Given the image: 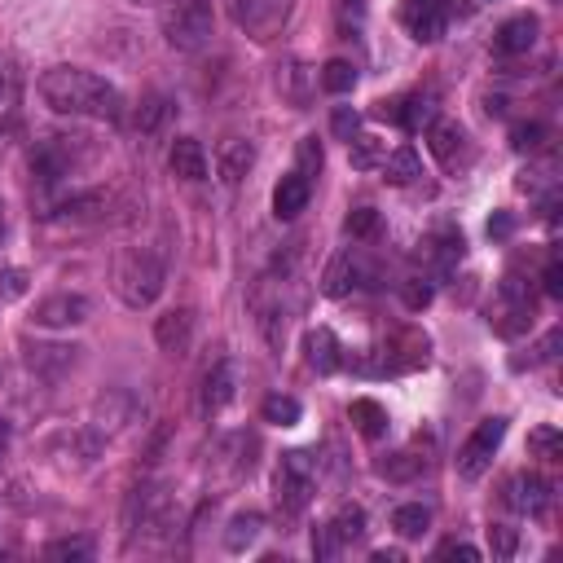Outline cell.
Instances as JSON below:
<instances>
[{
    "label": "cell",
    "instance_id": "obj_38",
    "mask_svg": "<svg viewBox=\"0 0 563 563\" xmlns=\"http://www.w3.org/2000/svg\"><path fill=\"white\" fill-rule=\"evenodd\" d=\"M489 546H493V555L498 559H515V550H520V533H515V528L493 524L489 528Z\"/></svg>",
    "mask_w": 563,
    "mask_h": 563
},
{
    "label": "cell",
    "instance_id": "obj_23",
    "mask_svg": "<svg viewBox=\"0 0 563 563\" xmlns=\"http://www.w3.org/2000/svg\"><path fill=\"white\" fill-rule=\"evenodd\" d=\"M352 423H357V432L366 440H379L388 432V410H383L379 401H370V396H361V401H352Z\"/></svg>",
    "mask_w": 563,
    "mask_h": 563
},
{
    "label": "cell",
    "instance_id": "obj_31",
    "mask_svg": "<svg viewBox=\"0 0 563 563\" xmlns=\"http://www.w3.org/2000/svg\"><path fill=\"white\" fill-rule=\"evenodd\" d=\"M168 115H172V102H168V97H163V93H154V97H146V102H141L137 128L150 137V132H159V128H163V119H168Z\"/></svg>",
    "mask_w": 563,
    "mask_h": 563
},
{
    "label": "cell",
    "instance_id": "obj_44",
    "mask_svg": "<svg viewBox=\"0 0 563 563\" xmlns=\"http://www.w3.org/2000/svg\"><path fill=\"white\" fill-rule=\"evenodd\" d=\"M401 295H405V308H414V313H418V308H427V304H432V286H427V282H405L401 286Z\"/></svg>",
    "mask_w": 563,
    "mask_h": 563
},
{
    "label": "cell",
    "instance_id": "obj_5",
    "mask_svg": "<svg viewBox=\"0 0 563 563\" xmlns=\"http://www.w3.org/2000/svg\"><path fill=\"white\" fill-rule=\"evenodd\" d=\"M502 440H506V418L502 414L476 423V432L462 440V449H458V476L462 480H480L484 471H489V462H493V454H498Z\"/></svg>",
    "mask_w": 563,
    "mask_h": 563
},
{
    "label": "cell",
    "instance_id": "obj_1",
    "mask_svg": "<svg viewBox=\"0 0 563 563\" xmlns=\"http://www.w3.org/2000/svg\"><path fill=\"white\" fill-rule=\"evenodd\" d=\"M40 97L58 115H80V119H102L119 124L124 119V93L110 80L84 71V66H53L40 75Z\"/></svg>",
    "mask_w": 563,
    "mask_h": 563
},
{
    "label": "cell",
    "instance_id": "obj_46",
    "mask_svg": "<svg viewBox=\"0 0 563 563\" xmlns=\"http://www.w3.org/2000/svg\"><path fill=\"white\" fill-rule=\"evenodd\" d=\"M542 286H546V295H555V300L563 295V264H559V260H550V264H546Z\"/></svg>",
    "mask_w": 563,
    "mask_h": 563
},
{
    "label": "cell",
    "instance_id": "obj_45",
    "mask_svg": "<svg viewBox=\"0 0 563 563\" xmlns=\"http://www.w3.org/2000/svg\"><path fill=\"white\" fill-rule=\"evenodd\" d=\"M436 559H462V563H480V550L467 546V542H445L436 546Z\"/></svg>",
    "mask_w": 563,
    "mask_h": 563
},
{
    "label": "cell",
    "instance_id": "obj_29",
    "mask_svg": "<svg viewBox=\"0 0 563 563\" xmlns=\"http://www.w3.org/2000/svg\"><path fill=\"white\" fill-rule=\"evenodd\" d=\"M260 414H264V423H273V427H295L304 410L295 396H269V401L260 405Z\"/></svg>",
    "mask_w": 563,
    "mask_h": 563
},
{
    "label": "cell",
    "instance_id": "obj_24",
    "mask_svg": "<svg viewBox=\"0 0 563 563\" xmlns=\"http://www.w3.org/2000/svg\"><path fill=\"white\" fill-rule=\"evenodd\" d=\"M392 528L405 537V542H414V537H423L427 528H432V511H427L423 502H405L392 511Z\"/></svg>",
    "mask_w": 563,
    "mask_h": 563
},
{
    "label": "cell",
    "instance_id": "obj_50",
    "mask_svg": "<svg viewBox=\"0 0 563 563\" xmlns=\"http://www.w3.org/2000/svg\"><path fill=\"white\" fill-rule=\"evenodd\" d=\"M5 449H9V423L0 418V458H5Z\"/></svg>",
    "mask_w": 563,
    "mask_h": 563
},
{
    "label": "cell",
    "instance_id": "obj_15",
    "mask_svg": "<svg viewBox=\"0 0 563 563\" xmlns=\"http://www.w3.org/2000/svg\"><path fill=\"white\" fill-rule=\"evenodd\" d=\"M357 278H361V260H357V251H339L335 260L326 264V273H322V295L326 300H344V295L357 286Z\"/></svg>",
    "mask_w": 563,
    "mask_h": 563
},
{
    "label": "cell",
    "instance_id": "obj_53",
    "mask_svg": "<svg viewBox=\"0 0 563 563\" xmlns=\"http://www.w3.org/2000/svg\"><path fill=\"white\" fill-rule=\"evenodd\" d=\"M0 229H5V216H0Z\"/></svg>",
    "mask_w": 563,
    "mask_h": 563
},
{
    "label": "cell",
    "instance_id": "obj_20",
    "mask_svg": "<svg viewBox=\"0 0 563 563\" xmlns=\"http://www.w3.org/2000/svg\"><path fill=\"white\" fill-rule=\"evenodd\" d=\"M251 168H256V146H251V141H225V146H220L216 172H220V181L225 185H238Z\"/></svg>",
    "mask_w": 563,
    "mask_h": 563
},
{
    "label": "cell",
    "instance_id": "obj_7",
    "mask_svg": "<svg viewBox=\"0 0 563 563\" xmlns=\"http://www.w3.org/2000/svg\"><path fill=\"white\" fill-rule=\"evenodd\" d=\"M172 520V502H168V493L159 489V484H141V489H132V498H128V533H146V537H159V533H168V524Z\"/></svg>",
    "mask_w": 563,
    "mask_h": 563
},
{
    "label": "cell",
    "instance_id": "obj_12",
    "mask_svg": "<svg viewBox=\"0 0 563 563\" xmlns=\"http://www.w3.org/2000/svg\"><path fill=\"white\" fill-rule=\"evenodd\" d=\"M427 141H432V154L440 159V168H458V163L471 159V141L454 119H436L432 132H427Z\"/></svg>",
    "mask_w": 563,
    "mask_h": 563
},
{
    "label": "cell",
    "instance_id": "obj_41",
    "mask_svg": "<svg viewBox=\"0 0 563 563\" xmlns=\"http://www.w3.org/2000/svg\"><path fill=\"white\" fill-rule=\"evenodd\" d=\"M528 445H533L542 458H550V462L559 458V432H555V427H537V432L528 436Z\"/></svg>",
    "mask_w": 563,
    "mask_h": 563
},
{
    "label": "cell",
    "instance_id": "obj_32",
    "mask_svg": "<svg viewBox=\"0 0 563 563\" xmlns=\"http://www.w3.org/2000/svg\"><path fill=\"white\" fill-rule=\"evenodd\" d=\"M308 80H313V75H308V66L291 62V66H286V75H282L278 84H282V93L291 97L295 106H304V102H308Z\"/></svg>",
    "mask_w": 563,
    "mask_h": 563
},
{
    "label": "cell",
    "instance_id": "obj_10",
    "mask_svg": "<svg viewBox=\"0 0 563 563\" xmlns=\"http://www.w3.org/2000/svg\"><path fill=\"white\" fill-rule=\"evenodd\" d=\"M88 313H93L88 295H80V291H58V295H44L31 317H36V326L62 330V326H80V322H88Z\"/></svg>",
    "mask_w": 563,
    "mask_h": 563
},
{
    "label": "cell",
    "instance_id": "obj_22",
    "mask_svg": "<svg viewBox=\"0 0 563 563\" xmlns=\"http://www.w3.org/2000/svg\"><path fill=\"white\" fill-rule=\"evenodd\" d=\"M260 533H264V515L260 511H238L225 528V550L229 555H247V550L260 542Z\"/></svg>",
    "mask_w": 563,
    "mask_h": 563
},
{
    "label": "cell",
    "instance_id": "obj_27",
    "mask_svg": "<svg viewBox=\"0 0 563 563\" xmlns=\"http://www.w3.org/2000/svg\"><path fill=\"white\" fill-rule=\"evenodd\" d=\"M317 84L326 88V93H352V88H357V66H352L348 58H330L322 71H317Z\"/></svg>",
    "mask_w": 563,
    "mask_h": 563
},
{
    "label": "cell",
    "instance_id": "obj_19",
    "mask_svg": "<svg viewBox=\"0 0 563 563\" xmlns=\"http://www.w3.org/2000/svg\"><path fill=\"white\" fill-rule=\"evenodd\" d=\"M304 352H308V366H313L317 374H335L339 366H344V357H339V339L335 330L317 326L304 335Z\"/></svg>",
    "mask_w": 563,
    "mask_h": 563
},
{
    "label": "cell",
    "instance_id": "obj_42",
    "mask_svg": "<svg viewBox=\"0 0 563 563\" xmlns=\"http://www.w3.org/2000/svg\"><path fill=\"white\" fill-rule=\"evenodd\" d=\"M357 124H361V119H357V110H352V106H339L335 119H330V128H335L339 141H352V137H357Z\"/></svg>",
    "mask_w": 563,
    "mask_h": 563
},
{
    "label": "cell",
    "instance_id": "obj_33",
    "mask_svg": "<svg viewBox=\"0 0 563 563\" xmlns=\"http://www.w3.org/2000/svg\"><path fill=\"white\" fill-rule=\"evenodd\" d=\"M546 141H550V128H546V124H515V128H511V146L520 150V154H524V150H528V154L542 150Z\"/></svg>",
    "mask_w": 563,
    "mask_h": 563
},
{
    "label": "cell",
    "instance_id": "obj_47",
    "mask_svg": "<svg viewBox=\"0 0 563 563\" xmlns=\"http://www.w3.org/2000/svg\"><path fill=\"white\" fill-rule=\"evenodd\" d=\"M18 102V84H14V75L9 71H0V115H5L9 106Z\"/></svg>",
    "mask_w": 563,
    "mask_h": 563
},
{
    "label": "cell",
    "instance_id": "obj_21",
    "mask_svg": "<svg viewBox=\"0 0 563 563\" xmlns=\"http://www.w3.org/2000/svg\"><path fill=\"white\" fill-rule=\"evenodd\" d=\"M251 308H256V322H260L264 344H269L273 352H282V344H286V313H282V300L273 304V300H264V291H256V295H251Z\"/></svg>",
    "mask_w": 563,
    "mask_h": 563
},
{
    "label": "cell",
    "instance_id": "obj_26",
    "mask_svg": "<svg viewBox=\"0 0 563 563\" xmlns=\"http://www.w3.org/2000/svg\"><path fill=\"white\" fill-rule=\"evenodd\" d=\"M383 176H388L392 185H410L414 176H423V163H418V154L410 146H401V150H392V154H383Z\"/></svg>",
    "mask_w": 563,
    "mask_h": 563
},
{
    "label": "cell",
    "instance_id": "obj_25",
    "mask_svg": "<svg viewBox=\"0 0 563 563\" xmlns=\"http://www.w3.org/2000/svg\"><path fill=\"white\" fill-rule=\"evenodd\" d=\"M106 203H110V198H106L102 190H88V194H71V198H62V203L53 207V216H58V220H88V216L106 212Z\"/></svg>",
    "mask_w": 563,
    "mask_h": 563
},
{
    "label": "cell",
    "instance_id": "obj_11",
    "mask_svg": "<svg viewBox=\"0 0 563 563\" xmlns=\"http://www.w3.org/2000/svg\"><path fill=\"white\" fill-rule=\"evenodd\" d=\"M190 339H194V313L190 308H172L154 322V344H159L168 357H185L190 352Z\"/></svg>",
    "mask_w": 563,
    "mask_h": 563
},
{
    "label": "cell",
    "instance_id": "obj_8",
    "mask_svg": "<svg viewBox=\"0 0 563 563\" xmlns=\"http://www.w3.org/2000/svg\"><path fill=\"white\" fill-rule=\"evenodd\" d=\"M550 502H555V489H550V480L537 476V471H520V476L506 484V506L528 515V520H542L550 511Z\"/></svg>",
    "mask_w": 563,
    "mask_h": 563
},
{
    "label": "cell",
    "instance_id": "obj_14",
    "mask_svg": "<svg viewBox=\"0 0 563 563\" xmlns=\"http://www.w3.org/2000/svg\"><path fill=\"white\" fill-rule=\"evenodd\" d=\"M537 18L533 14H520V18H511V22H502L498 27V36H493V49L502 53V58H520V53H528L537 44Z\"/></svg>",
    "mask_w": 563,
    "mask_h": 563
},
{
    "label": "cell",
    "instance_id": "obj_3",
    "mask_svg": "<svg viewBox=\"0 0 563 563\" xmlns=\"http://www.w3.org/2000/svg\"><path fill=\"white\" fill-rule=\"evenodd\" d=\"M159 27H163V40H168L176 53L207 49V44H212V31H216L212 0H163Z\"/></svg>",
    "mask_w": 563,
    "mask_h": 563
},
{
    "label": "cell",
    "instance_id": "obj_48",
    "mask_svg": "<svg viewBox=\"0 0 563 563\" xmlns=\"http://www.w3.org/2000/svg\"><path fill=\"white\" fill-rule=\"evenodd\" d=\"M511 229H515V225H511V216H506V212H498V216L489 220V234H493V238H506Z\"/></svg>",
    "mask_w": 563,
    "mask_h": 563
},
{
    "label": "cell",
    "instance_id": "obj_18",
    "mask_svg": "<svg viewBox=\"0 0 563 563\" xmlns=\"http://www.w3.org/2000/svg\"><path fill=\"white\" fill-rule=\"evenodd\" d=\"M308 198H313V181H304L300 172L282 176L278 190H273V216H278V220H295L308 207Z\"/></svg>",
    "mask_w": 563,
    "mask_h": 563
},
{
    "label": "cell",
    "instance_id": "obj_40",
    "mask_svg": "<svg viewBox=\"0 0 563 563\" xmlns=\"http://www.w3.org/2000/svg\"><path fill=\"white\" fill-rule=\"evenodd\" d=\"M18 295H27V273H22V269H5V273H0V304L18 300Z\"/></svg>",
    "mask_w": 563,
    "mask_h": 563
},
{
    "label": "cell",
    "instance_id": "obj_9",
    "mask_svg": "<svg viewBox=\"0 0 563 563\" xmlns=\"http://www.w3.org/2000/svg\"><path fill=\"white\" fill-rule=\"evenodd\" d=\"M454 0H405V9H401V18H405V27H410V36L414 40H423V44H432L445 36V27H449V14H454Z\"/></svg>",
    "mask_w": 563,
    "mask_h": 563
},
{
    "label": "cell",
    "instance_id": "obj_13",
    "mask_svg": "<svg viewBox=\"0 0 563 563\" xmlns=\"http://www.w3.org/2000/svg\"><path fill=\"white\" fill-rule=\"evenodd\" d=\"M102 432H93V427H75V432H62L53 440V454H66L62 462L66 467H88V462L102 458Z\"/></svg>",
    "mask_w": 563,
    "mask_h": 563
},
{
    "label": "cell",
    "instance_id": "obj_35",
    "mask_svg": "<svg viewBox=\"0 0 563 563\" xmlns=\"http://www.w3.org/2000/svg\"><path fill=\"white\" fill-rule=\"evenodd\" d=\"M379 471L388 480H414L418 471H423V458H414V454H396L388 462H379Z\"/></svg>",
    "mask_w": 563,
    "mask_h": 563
},
{
    "label": "cell",
    "instance_id": "obj_49",
    "mask_svg": "<svg viewBox=\"0 0 563 563\" xmlns=\"http://www.w3.org/2000/svg\"><path fill=\"white\" fill-rule=\"evenodd\" d=\"M374 563H401V555L396 550H374Z\"/></svg>",
    "mask_w": 563,
    "mask_h": 563
},
{
    "label": "cell",
    "instance_id": "obj_28",
    "mask_svg": "<svg viewBox=\"0 0 563 563\" xmlns=\"http://www.w3.org/2000/svg\"><path fill=\"white\" fill-rule=\"evenodd\" d=\"M330 533L339 537V542H361V537H366V511H361V506H339L335 511V520H330Z\"/></svg>",
    "mask_w": 563,
    "mask_h": 563
},
{
    "label": "cell",
    "instance_id": "obj_6",
    "mask_svg": "<svg viewBox=\"0 0 563 563\" xmlns=\"http://www.w3.org/2000/svg\"><path fill=\"white\" fill-rule=\"evenodd\" d=\"M295 14V0H242L234 9V22L247 31L251 40L269 44L273 36H282V27Z\"/></svg>",
    "mask_w": 563,
    "mask_h": 563
},
{
    "label": "cell",
    "instance_id": "obj_34",
    "mask_svg": "<svg viewBox=\"0 0 563 563\" xmlns=\"http://www.w3.org/2000/svg\"><path fill=\"white\" fill-rule=\"evenodd\" d=\"M88 555H93L88 537H58V542L44 546V559H88Z\"/></svg>",
    "mask_w": 563,
    "mask_h": 563
},
{
    "label": "cell",
    "instance_id": "obj_36",
    "mask_svg": "<svg viewBox=\"0 0 563 563\" xmlns=\"http://www.w3.org/2000/svg\"><path fill=\"white\" fill-rule=\"evenodd\" d=\"M322 163H326V154H322V146H317V137H304L300 141V168L295 172H300L304 181H313V176L322 172Z\"/></svg>",
    "mask_w": 563,
    "mask_h": 563
},
{
    "label": "cell",
    "instance_id": "obj_2",
    "mask_svg": "<svg viewBox=\"0 0 563 563\" xmlns=\"http://www.w3.org/2000/svg\"><path fill=\"white\" fill-rule=\"evenodd\" d=\"M110 278H115L119 300L141 313V308H150L163 295V260H159V251H150V247H124L115 256Z\"/></svg>",
    "mask_w": 563,
    "mask_h": 563
},
{
    "label": "cell",
    "instance_id": "obj_16",
    "mask_svg": "<svg viewBox=\"0 0 563 563\" xmlns=\"http://www.w3.org/2000/svg\"><path fill=\"white\" fill-rule=\"evenodd\" d=\"M234 396H238V366L234 361H220V366H212V374L203 379V410L220 414Z\"/></svg>",
    "mask_w": 563,
    "mask_h": 563
},
{
    "label": "cell",
    "instance_id": "obj_30",
    "mask_svg": "<svg viewBox=\"0 0 563 563\" xmlns=\"http://www.w3.org/2000/svg\"><path fill=\"white\" fill-rule=\"evenodd\" d=\"M348 150H352V168H357V172L379 168L383 154H388V150H383V141H379V137H352V141H348Z\"/></svg>",
    "mask_w": 563,
    "mask_h": 563
},
{
    "label": "cell",
    "instance_id": "obj_43",
    "mask_svg": "<svg viewBox=\"0 0 563 563\" xmlns=\"http://www.w3.org/2000/svg\"><path fill=\"white\" fill-rule=\"evenodd\" d=\"M339 550H344V542H339V537L330 533V524H326V528H317V533H313V555H317V559H335Z\"/></svg>",
    "mask_w": 563,
    "mask_h": 563
},
{
    "label": "cell",
    "instance_id": "obj_37",
    "mask_svg": "<svg viewBox=\"0 0 563 563\" xmlns=\"http://www.w3.org/2000/svg\"><path fill=\"white\" fill-rule=\"evenodd\" d=\"M344 229L352 238H370V234H379V212L374 207H357L348 220H344Z\"/></svg>",
    "mask_w": 563,
    "mask_h": 563
},
{
    "label": "cell",
    "instance_id": "obj_39",
    "mask_svg": "<svg viewBox=\"0 0 563 563\" xmlns=\"http://www.w3.org/2000/svg\"><path fill=\"white\" fill-rule=\"evenodd\" d=\"M75 352L80 348H36L31 352V370H44L49 361H58V366H75Z\"/></svg>",
    "mask_w": 563,
    "mask_h": 563
},
{
    "label": "cell",
    "instance_id": "obj_17",
    "mask_svg": "<svg viewBox=\"0 0 563 563\" xmlns=\"http://www.w3.org/2000/svg\"><path fill=\"white\" fill-rule=\"evenodd\" d=\"M168 163H172V172L181 176V181H207V150H203V141H194V137H176L172 141V154H168Z\"/></svg>",
    "mask_w": 563,
    "mask_h": 563
},
{
    "label": "cell",
    "instance_id": "obj_51",
    "mask_svg": "<svg viewBox=\"0 0 563 563\" xmlns=\"http://www.w3.org/2000/svg\"><path fill=\"white\" fill-rule=\"evenodd\" d=\"M128 5H163V0H128Z\"/></svg>",
    "mask_w": 563,
    "mask_h": 563
},
{
    "label": "cell",
    "instance_id": "obj_52",
    "mask_svg": "<svg viewBox=\"0 0 563 563\" xmlns=\"http://www.w3.org/2000/svg\"><path fill=\"white\" fill-rule=\"evenodd\" d=\"M238 5H242V0H229V14H234V9H238Z\"/></svg>",
    "mask_w": 563,
    "mask_h": 563
},
{
    "label": "cell",
    "instance_id": "obj_4",
    "mask_svg": "<svg viewBox=\"0 0 563 563\" xmlns=\"http://www.w3.org/2000/svg\"><path fill=\"white\" fill-rule=\"evenodd\" d=\"M273 493H278V506L286 515L308 511V502H313V493H317V462L308 458L304 449L282 454L278 471H273Z\"/></svg>",
    "mask_w": 563,
    "mask_h": 563
}]
</instances>
